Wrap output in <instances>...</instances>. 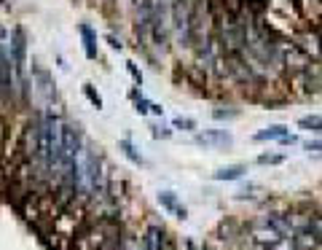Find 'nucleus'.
Segmentation results:
<instances>
[{"label": "nucleus", "mask_w": 322, "mask_h": 250, "mask_svg": "<svg viewBox=\"0 0 322 250\" xmlns=\"http://www.w3.org/2000/svg\"><path fill=\"white\" fill-rule=\"evenodd\" d=\"M75 188H78L83 197H94L102 188L100 159L94 156V151L89 146H83V143L78 148V159H75Z\"/></svg>", "instance_id": "nucleus-1"}, {"label": "nucleus", "mask_w": 322, "mask_h": 250, "mask_svg": "<svg viewBox=\"0 0 322 250\" xmlns=\"http://www.w3.org/2000/svg\"><path fill=\"white\" fill-rule=\"evenodd\" d=\"M296 49H301L309 60H319V35L317 33H301Z\"/></svg>", "instance_id": "nucleus-2"}, {"label": "nucleus", "mask_w": 322, "mask_h": 250, "mask_svg": "<svg viewBox=\"0 0 322 250\" xmlns=\"http://www.w3.org/2000/svg\"><path fill=\"white\" fill-rule=\"evenodd\" d=\"M140 250H164V232L158 226H150L143 237V242H140Z\"/></svg>", "instance_id": "nucleus-3"}, {"label": "nucleus", "mask_w": 322, "mask_h": 250, "mask_svg": "<svg viewBox=\"0 0 322 250\" xmlns=\"http://www.w3.org/2000/svg\"><path fill=\"white\" fill-rule=\"evenodd\" d=\"M199 143H207V146H231V134L217 132V129H210V132H202V134H199Z\"/></svg>", "instance_id": "nucleus-4"}, {"label": "nucleus", "mask_w": 322, "mask_h": 250, "mask_svg": "<svg viewBox=\"0 0 322 250\" xmlns=\"http://www.w3.org/2000/svg\"><path fill=\"white\" fill-rule=\"evenodd\" d=\"M285 134H287V127H282V124H274V127H269V129H263V132L255 134V140H258V143H263V140H282Z\"/></svg>", "instance_id": "nucleus-5"}, {"label": "nucleus", "mask_w": 322, "mask_h": 250, "mask_svg": "<svg viewBox=\"0 0 322 250\" xmlns=\"http://www.w3.org/2000/svg\"><path fill=\"white\" fill-rule=\"evenodd\" d=\"M242 175H244V167L236 164V167H223V170H217V172H215V180H239Z\"/></svg>", "instance_id": "nucleus-6"}, {"label": "nucleus", "mask_w": 322, "mask_h": 250, "mask_svg": "<svg viewBox=\"0 0 322 250\" xmlns=\"http://www.w3.org/2000/svg\"><path fill=\"white\" fill-rule=\"evenodd\" d=\"M161 199V205L169 207V210H175L177 218H185V207H177V202H175V194H169V191H164V194L158 197Z\"/></svg>", "instance_id": "nucleus-7"}, {"label": "nucleus", "mask_w": 322, "mask_h": 250, "mask_svg": "<svg viewBox=\"0 0 322 250\" xmlns=\"http://www.w3.org/2000/svg\"><path fill=\"white\" fill-rule=\"evenodd\" d=\"M301 129H309V132H322V116H306L298 121Z\"/></svg>", "instance_id": "nucleus-8"}, {"label": "nucleus", "mask_w": 322, "mask_h": 250, "mask_svg": "<svg viewBox=\"0 0 322 250\" xmlns=\"http://www.w3.org/2000/svg\"><path fill=\"white\" fill-rule=\"evenodd\" d=\"M81 35H83V41H86V57H94L97 51H94V33H91V27L81 24Z\"/></svg>", "instance_id": "nucleus-9"}, {"label": "nucleus", "mask_w": 322, "mask_h": 250, "mask_svg": "<svg viewBox=\"0 0 322 250\" xmlns=\"http://www.w3.org/2000/svg\"><path fill=\"white\" fill-rule=\"evenodd\" d=\"M282 161H285L282 153H263V156H258V164H282Z\"/></svg>", "instance_id": "nucleus-10"}, {"label": "nucleus", "mask_w": 322, "mask_h": 250, "mask_svg": "<svg viewBox=\"0 0 322 250\" xmlns=\"http://www.w3.org/2000/svg\"><path fill=\"white\" fill-rule=\"evenodd\" d=\"M121 148H124V153H126V156H129L132 161H135V164H143V159H140L137 153H135V148H132V143H129V140L121 143Z\"/></svg>", "instance_id": "nucleus-11"}, {"label": "nucleus", "mask_w": 322, "mask_h": 250, "mask_svg": "<svg viewBox=\"0 0 322 250\" xmlns=\"http://www.w3.org/2000/svg\"><path fill=\"white\" fill-rule=\"evenodd\" d=\"M175 127L191 132V129H196V121H194V119H175Z\"/></svg>", "instance_id": "nucleus-12"}, {"label": "nucleus", "mask_w": 322, "mask_h": 250, "mask_svg": "<svg viewBox=\"0 0 322 250\" xmlns=\"http://www.w3.org/2000/svg\"><path fill=\"white\" fill-rule=\"evenodd\" d=\"M212 116H215V119H234V116H236V110H215Z\"/></svg>", "instance_id": "nucleus-13"}, {"label": "nucleus", "mask_w": 322, "mask_h": 250, "mask_svg": "<svg viewBox=\"0 0 322 250\" xmlns=\"http://www.w3.org/2000/svg\"><path fill=\"white\" fill-rule=\"evenodd\" d=\"M306 151H322V140H311V143H306Z\"/></svg>", "instance_id": "nucleus-14"}, {"label": "nucleus", "mask_w": 322, "mask_h": 250, "mask_svg": "<svg viewBox=\"0 0 322 250\" xmlns=\"http://www.w3.org/2000/svg\"><path fill=\"white\" fill-rule=\"evenodd\" d=\"M153 134H156V137H169V129L161 127V129H153Z\"/></svg>", "instance_id": "nucleus-15"}, {"label": "nucleus", "mask_w": 322, "mask_h": 250, "mask_svg": "<svg viewBox=\"0 0 322 250\" xmlns=\"http://www.w3.org/2000/svg\"><path fill=\"white\" fill-rule=\"evenodd\" d=\"M319 60H322V35H319Z\"/></svg>", "instance_id": "nucleus-16"}]
</instances>
